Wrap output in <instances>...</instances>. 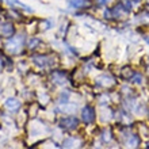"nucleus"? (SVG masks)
<instances>
[{"mask_svg": "<svg viewBox=\"0 0 149 149\" xmlns=\"http://www.w3.org/2000/svg\"><path fill=\"white\" fill-rule=\"evenodd\" d=\"M63 126L65 129H73L77 126V121L74 118H65L63 121Z\"/></svg>", "mask_w": 149, "mask_h": 149, "instance_id": "nucleus-3", "label": "nucleus"}, {"mask_svg": "<svg viewBox=\"0 0 149 149\" xmlns=\"http://www.w3.org/2000/svg\"><path fill=\"white\" fill-rule=\"evenodd\" d=\"M14 34V27H12V24L10 23H4L1 24V27H0V36L3 37H11Z\"/></svg>", "mask_w": 149, "mask_h": 149, "instance_id": "nucleus-2", "label": "nucleus"}, {"mask_svg": "<svg viewBox=\"0 0 149 149\" xmlns=\"http://www.w3.org/2000/svg\"><path fill=\"white\" fill-rule=\"evenodd\" d=\"M20 103L16 100V99H8L7 102H6V107L7 109H10V110H15V109H18L19 107Z\"/></svg>", "mask_w": 149, "mask_h": 149, "instance_id": "nucleus-4", "label": "nucleus"}, {"mask_svg": "<svg viewBox=\"0 0 149 149\" xmlns=\"http://www.w3.org/2000/svg\"><path fill=\"white\" fill-rule=\"evenodd\" d=\"M72 3H73V6H76V7H81V6H84V0H71Z\"/></svg>", "mask_w": 149, "mask_h": 149, "instance_id": "nucleus-5", "label": "nucleus"}, {"mask_svg": "<svg viewBox=\"0 0 149 149\" xmlns=\"http://www.w3.org/2000/svg\"><path fill=\"white\" fill-rule=\"evenodd\" d=\"M100 4H104V3H107V1H110V0H98Z\"/></svg>", "mask_w": 149, "mask_h": 149, "instance_id": "nucleus-6", "label": "nucleus"}, {"mask_svg": "<svg viewBox=\"0 0 149 149\" xmlns=\"http://www.w3.org/2000/svg\"><path fill=\"white\" fill-rule=\"evenodd\" d=\"M95 118V113H94V109L90 106H87L84 110H83V121L87 122V123H90V122L94 121Z\"/></svg>", "mask_w": 149, "mask_h": 149, "instance_id": "nucleus-1", "label": "nucleus"}, {"mask_svg": "<svg viewBox=\"0 0 149 149\" xmlns=\"http://www.w3.org/2000/svg\"><path fill=\"white\" fill-rule=\"evenodd\" d=\"M148 42H149V39H148Z\"/></svg>", "mask_w": 149, "mask_h": 149, "instance_id": "nucleus-7", "label": "nucleus"}]
</instances>
